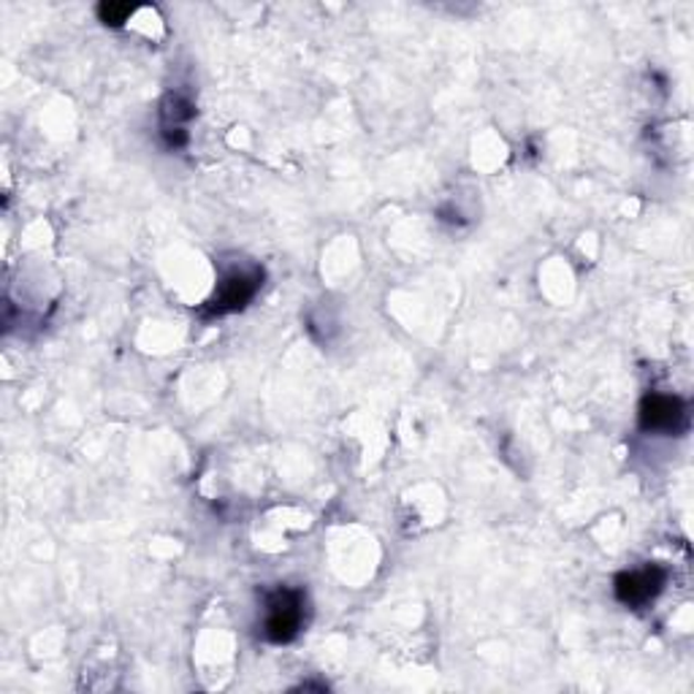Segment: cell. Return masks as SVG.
I'll return each instance as SVG.
<instances>
[{"label":"cell","mask_w":694,"mask_h":694,"mask_svg":"<svg viewBox=\"0 0 694 694\" xmlns=\"http://www.w3.org/2000/svg\"><path fill=\"white\" fill-rule=\"evenodd\" d=\"M304 621V594L299 589H277L267 600L263 635L271 643H291Z\"/></svg>","instance_id":"1"},{"label":"cell","mask_w":694,"mask_h":694,"mask_svg":"<svg viewBox=\"0 0 694 694\" xmlns=\"http://www.w3.org/2000/svg\"><path fill=\"white\" fill-rule=\"evenodd\" d=\"M261 286H263L261 269L231 271V275L220 282V288H217L213 299L207 301V315H228V312L245 310Z\"/></svg>","instance_id":"2"},{"label":"cell","mask_w":694,"mask_h":694,"mask_svg":"<svg viewBox=\"0 0 694 694\" xmlns=\"http://www.w3.org/2000/svg\"><path fill=\"white\" fill-rule=\"evenodd\" d=\"M665 581L667 572L662 570V567H643V570L635 572H621V576L615 578L613 589L619 602H624V605L630 608H643L665 589Z\"/></svg>","instance_id":"3"},{"label":"cell","mask_w":694,"mask_h":694,"mask_svg":"<svg viewBox=\"0 0 694 694\" xmlns=\"http://www.w3.org/2000/svg\"><path fill=\"white\" fill-rule=\"evenodd\" d=\"M686 421V404L679 396L654 394L641 404V426L645 432H679Z\"/></svg>","instance_id":"4"},{"label":"cell","mask_w":694,"mask_h":694,"mask_svg":"<svg viewBox=\"0 0 694 694\" xmlns=\"http://www.w3.org/2000/svg\"><path fill=\"white\" fill-rule=\"evenodd\" d=\"M196 117V108L187 104L183 95H166L163 101V120H166V128H183V123Z\"/></svg>","instance_id":"5"},{"label":"cell","mask_w":694,"mask_h":694,"mask_svg":"<svg viewBox=\"0 0 694 694\" xmlns=\"http://www.w3.org/2000/svg\"><path fill=\"white\" fill-rule=\"evenodd\" d=\"M131 14H134V6H128V3H101L99 6V17H101V22H106V25H123Z\"/></svg>","instance_id":"6"}]
</instances>
